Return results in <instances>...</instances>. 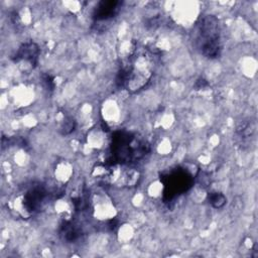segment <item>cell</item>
Listing matches in <instances>:
<instances>
[{
  "label": "cell",
  "mask_w": 258,
  "mask_h": 258,
  "mask_svg": "<svg viewBox=\"0 0 258 258\" xmlns=\"http://www.w3.org/2000/svg\"><path fill=\"white\" fill-rule=\"evenodd\" d=\"M195 43L200 52L208 58H217L222 51L219 20L211 14L202 15L195 27Z\"/></svg>",
  "instance_id": "6da1fadb"
},
{
  "label": "cell",
  "mask_w": 258,
  "mask_h": 258,
  "mask_svg": "<svg viewBox=\"0 0 258 258\" xmlns=\"http://www.w3.org/2000/svg\"><path fill=\"white\" fill-rule=\"evenodd\" d=\"M164 184L163 198L169 202L190 188L194 178L184 168H176L160 177Z\"/></svg>",
  "instance_id": "3957f363"
},
{
  "label": "cell",
  "mask_w": 258,
  "mask_h": 258,
  "mask_svg": "<svg viewBox=\"0 0 258 258\" xmlns=\"http://www.w3.org/2000/svg\"><path fill=\"white\" fill-rule=\"evenodd\" d=\"M42 83L44 84L45 88L49 91H52L54 89V83L53 79L49 75H42Z\"/></svg>",
  "instance_id": "30bf717a"
},
{
  "label": "cell",
  "mask_w": 258,
  "mask_h": 258,
  "mask_svg": "<svg viewBox=\"0 0 258 258\" xmlns=\"http://www.w3.org/2000/svg\"><path fill=\"white\" fill-rule=\"evenodd\" d=\"M76 128V121L74 118L72 117H68L63 120L62 124L60 125V128H59V131L62 135H67V134H70L72 133Z\"/></svg>",
  "instance_id": "9c48e42d"
},
{
  "label": "cell",
  "mask_w": 258,
  "mask_h": 258,
  "mask_svg": "<svg viewBox=\"0 0 258 258\" xmlns=\"http://www.w3.org/2000/svg\"><path fill=\"white\" fill-rule=\"evenodd\" d=\"M39 55V47L36 43L29 41L21 44V46L16 51L13 59L15 61L19 60H27L31 63V66H36Z\"/></svg>",
  "instance_id": "5b68a950"
},
{
  "label": "cell",
  "mask_w": 258,
  "mask_h": 258,
  "mask_svg": "<svg viewBox=\"0 0 258 258\" xmlns=\"http://www.w3.org/2000/svg\"><path fill=\"white\" fill-rule=\"evenodd\" d=\"M45 189L42 185L36 184L32 185L24 195V207L28 212H36L40 210L45 200Z\"/></svg>",
  "instance_id": "277c9868"
},
{
  "label": "cell",
  "mask_w": 258,
  "mask_h": 258,
  "mask_svg": "<svg viewBox=\"0 0 258 258\" xmlns=\"http://www.w3.org/2000/svg\"><path fill=\"white\" fill-rule=\"evenodd\" d=\"M208 86H209L208 81H207V80H205V79H203V78L199 79V80L196 82V84H195V88H196V90L204 89V88H206V87H208Z\"/></svg>",
  "instance_id": "8fae6325"
},
{
  "label": "cell",
  "mask_w": 258,
  "mask_h": 258,
  "mask_svg": "<svg viewBox=\"0 0 258 258\" xmlns=\"http://www.w3.org/2000/svg\"><path fill=\"white\" fill-rule=\"evenodd\" d=\"M59 236L68 243L75 242L81 236V230L71 222H64L59 229Z\"/></svg>",
  "instance_id": "52a82bcc"
},
{
  "label": "cell",
  "mask_w": 258,
  "mask_h": 258,
  "mask_svg": "<svg viewBox=\"0 0 258 258\" xmlns=\"http://www.w3.org/2000/svg\"><path fill=\"white\" fill-rule=\"evenodd\" d=\"M113 157L118 162H131L138 160L149 151L146 142L137 140L128 133L119 132L113 138Z\"/></svg>",
  "instance_id": "7a4b0ae2"
},
{
  "label": "cell",
  "mask_w": 258,
  "mask_h": 258,
  "mask_svg": "<svg viewBox=\"0 0 258 258\" xmlns=\"http://www.w3.org/2000/svg\"><path fill=\"white\" fill-rule=\"evenodd\" d=\"M208 202L210 205L215 209H221L223 208L227 203V198L222 194L218 191L209 192L208 195Z\"/></svg>",
  "instance_id": "ba28073f"
},
{
  "label": "cell",
  "mask_w": 258,
  "mask_h": 258,
  "mask_svg": "<svg viewBox=\"0 0 258 258\" xmlns=\"http://www.w3.org/2000/svg\"><path fill=\"white\" fill-rule=\"evenodd\" d=\"M121 2L119 1H101L94 11L95 20H107L113 17L119 10Z\"/></svg>",
  "instance_id": "8992f818"
}]
</instances>
